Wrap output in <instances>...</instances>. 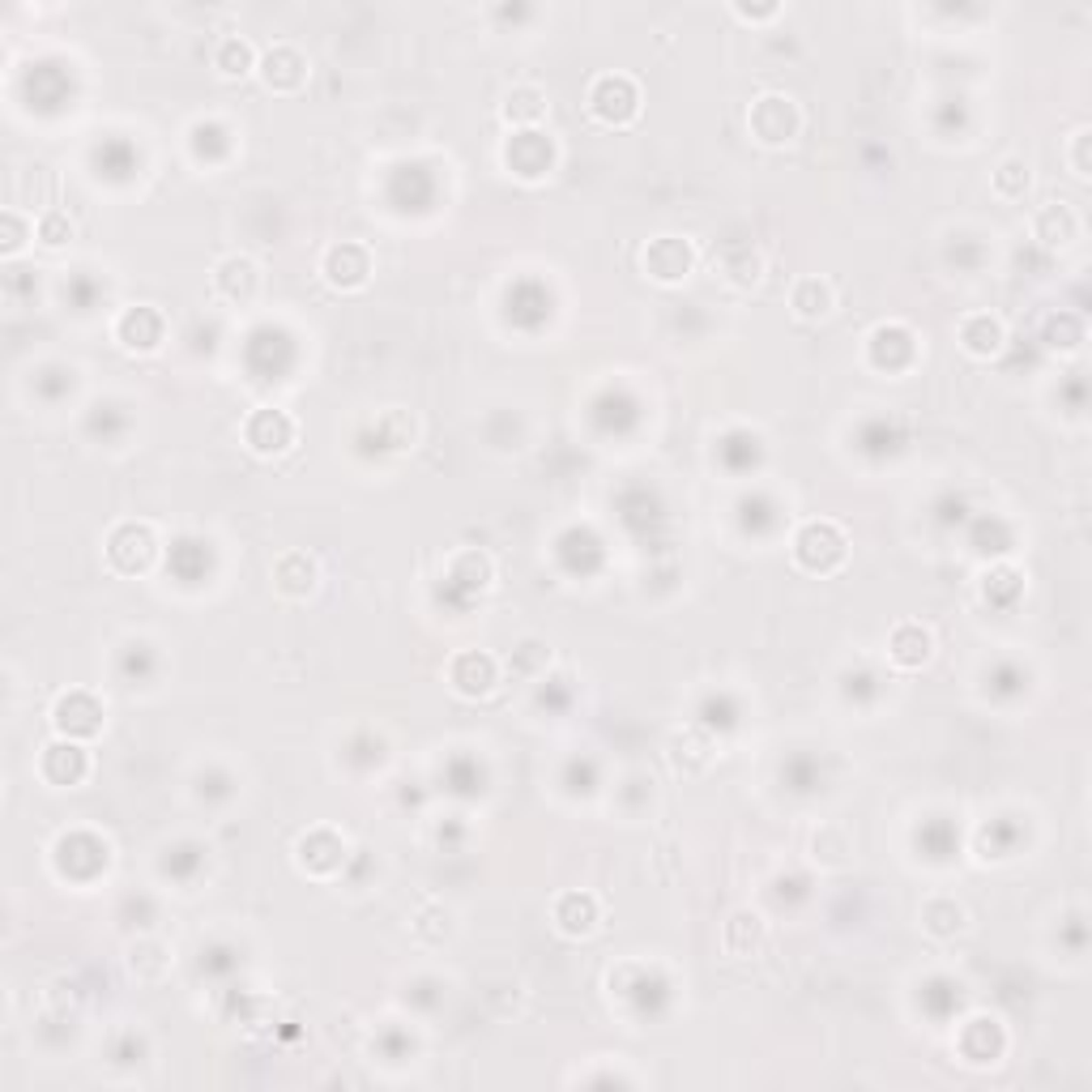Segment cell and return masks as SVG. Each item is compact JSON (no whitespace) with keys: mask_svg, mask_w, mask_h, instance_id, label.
Listing matches in <instances>:
<instances>
[{"mask_svg":"<svg viewBox=\"0 0 1092 1092\" xmlns=\"http://www.w3.org/2000/svg\"><path fill=\"white\" fill-rule=\"evenodd\" d=\"M969 325H961V346L973 355V359H995L1003 351V325L995 316H965Z\"/></svg>","mask_w":1092,"mask_h":1092,"instance_id":"cell-3","label":"cell"},{"mask_svg":"<svg viewBox=\"0 0 1092 1092\" xmlns=\"http://www.w3.org/2000/svg\"><path fill=\"white\" fill-rule=\"evenodd\" d=\"M512 102H517V112H508V120H521V124H529V120H542V116H546L542 108H529V102H542V94H538L534 86L512 90V94H508V108H512Z\"/></svg>","mask_w":1092,"mask_h":1092,"instance_id":"cell-7","label":"cell"},{"mask_svg":"<svg viewBox=\"0 0 1092 1092\" xmlns=\"http://www.w3.org/2000/svg\"><path fill=\"white\" fill-rule=\"evenodd\" d=\"M98 717H102V708L86 692H73V696H60L56 700V730L60 734H94L98 730Z\"/></svg>","mask_w":1092,"mask_h":1092,"instance_id":"cell-1","label":"cell"},{"mask_svg":"<svg viewBox=\"0 0 1092 1092\" xmlns=\"http://www.w3.org/2000/svg\"><path fill=\"white\" fill-rule=\"evenodd\" d=\"M68 235H73V222H68V218H60V214H48V218L39 222V239H43V244H52V248H56V244H64Z\"/></svg>","mask_w":1092,"mask_h":1092,"instance_id":"cell-8","label":"cell"},{"mask_svg":"<svg viewBox=\"0 0 1092 1092\" xmlns=\"http://www.w3.org/2000/svg\"><path fill=\"white\" fill-rule=\"evenodd\" d=\"M214 68L222 78H244L252 73V48L244 39H222L218 52H214Z\"/></svg>","mask_w":1092,"mask_h":1092,"instance_id":"cell-5","label":"cell"},{"mask_svg":"<svg viewBox=\"0 0 1092 1092\" xmlns=\"http://www.w3.org/2000/svg\"><path fill=\"white\" fill-rule=\"evenodd\" d=\"M995 188L1003 196H1020L1024 188H1029V166H1024L1020 158H1007L999 171H995Z\"/></svg>","mask_w":1092,"mask_h":1092,"instance_id":"cell-6","label":"cell"},{"mask_svg":"<svg viewBox=\"0 0 1092 1092\" xmlns=\"http://www.w3.org/2000/svg\"><path fill=\"white\" fill-rule=\"evenodd\" d=\"M931 632L921 628V624H901L897 632H892V658L901 662V666H921L931 658Z\"/></svg>","mask_w":1092,"mask_h":1092,"instance_id":"cell-4","label":"cell"},{"mask_svg":"<svg viewBox=\"0 0 1092 1092\" xmlns=\"http://www.w3.org/2000/svg\"><path fill=\"white\" fill-rule=\"evenodd\" d=\"M790 307H794V316L802 321H824L832 307H837V291L828 278H802L790 295Z\"/></svg>","mask_w":1092,"mask_h":1092,"instance_id":"cell-2","label":"cell"}]
</instances>
